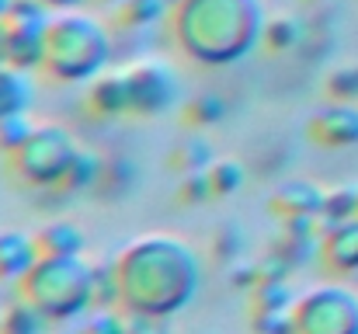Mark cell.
<instances>
[{"label": "cell", "mask_w": 358, "mask_h": 334, "mask_svg": "<svg viewBox=\"0 0 358 334\" xmlns=\"http://www.w3.org/2000/svg\"><path fill=\"white\" fill-rule=\"evenodd\" d=\"M112 268L125 314L174 317L202 289V258L174 233L136 237L112 258Z\"/></svg>", "instance_id": "6da1fadb"}, {"label": "cell", "mask_w": 358, "mask_h": 334, "mask_svg": "<svg viewBox=\"0 0 358 334\" xmlns=\"http://www.w3.org/2000/svg\"><path fill=\"white\" fill-rule=\"evenodd\" d=\"M268 14L261 0H174L167 14L181 56L199 67H234L261 49Z\"/></svg>", "instance_id": "7a4b0ae2"}, {"label": "cell", "mask_w": 358, "mask_h": 334, "mask_svg": "<svg viewBox=\"0 0 358 334\" xmlns=\"http://www.w3.org/2000/svg\"><path fill=\"white\" fill-rule=\"evenodd\" d=\"M115 56L112 32L84 14V11H66L52 14L49 32H45V60H42V77L52 84H91L108 70Z\"/></svg>", "instance_id": "3957f363"}, {"label": "cell", "mask_w": 358, "mask_h": 334, "mask_svg": "<svg viewBox=\"0 0 358 334\" xmlns=\"http://www.w3.org/2000/svg\"><path fill=\"white\" fill-rule=\"evenodd\" d=\"M17 296L35 303L52 324L84 317L94 307V265L77 258H38L17 282Z\"/></svg>", "instance_id": "277c9868"}, {"label": "cell", "mask_w": 358, "mask_h": 334, "mask_svg": "<svg viewBox=\"0 0 358 334\" xmlns=\"http://www.w3.org/2000/svg\"><path fill=\"white\" fill-rule=\"evenodd\" d=\"M77 150H80V143L66 125L38 122L31 129V136L3 160V171H7L10 181H17L21 188H31V192L59 188L73 157H77Z\"/></svg>", "instance_id": "5b68a950"}, {"label": "cell", "mask_w": 358, "mask_h": 334, "mask_svg": "<svg viewBox=\"0 0 358 334\" xmlns=\"http://www.w3.org/2000/svg\"><path fill=\"white\" fill-rule=\"evenodd\" d=\"M296 334H358V293L341 282H320L296 296Z\"/></svg>", "instance_id": "8992f818"}, {"label": "cell", "mask_w": 358, "mask_h": 334, "mask_svg": "<svg viewBox=\"0 0 358 334\" xmlns=\"http://www.w3.org/2000/svg\"><path fill=\"white\" fill-rule=\"evenodd\" d=\"M125 74L132 88V115L157 118L178 105V74L164 60H139Z\"/></svg>", "instance_id": "52a82bcc"}, {"label": "cell", "mask_w": 358, "mask_h": 334, "mask_svg": "<svg viewBox=\"0 0 358 334\" xmlns=\"http://www.w3.org/2000/svg\"><path fill=\"white\" fill-rule=\"evenodd\" d=\"M306 136L313 146L324 150H348L358 146V105L355 102H327L310 115Z\"/></svg>", "instance_id": "ba28073f"}, {"label": "cell", "mask_w": 358, "mask_h": 334, "mask_svg": "<svg viewBox=\"0 0 358 334\" xmlns=\"http://www.w3.org/2000/svg\"><path fill=\"white\" fill-rule=\"evenodd\" d=\"M317 261L331 275H355L358 272V216L320 230Z\"/></svg>", "instance_id": "9c48e42d"}, {"label": "cell", "mask_w": 358, "mask_h": 334, "mask_svg": "<svg viewBox=\"0 0 358 334\" xmlns=\"http://www.w3.org/2000/svg\"><path fill=\"white\" fill-rule=\"evenodd\" d=\"M324 188L306 181V178H289L275 188V195L268 199V213L275 220H320L324 209Z\"/></svg>", "instance_id": "30bf717a"}, {"label": "cell", "mask_w": 358, "mask_h": 334, "mask_svg": "<svg viewBox=\"0 0 358 334\" xmlns=\"http://www.w3.org/2000/svg\"><path fill=\"white\" fill-rule=\"evenodd\" d=\"M87 111L101 122H115L132 115V88H129V74H101L87 84Z\"/></svg>", "instance_id": "8fae6325"}, {"label": "cell", "mask_w": 358, "mask_h": 334, "mask_svg": "<svg viewBox=\"0 0 358 334\" xmlns=\"http://www.w3.org/2000/svg\"><path fill=\"white\" fill-rule=\"evenodd\" d=\"M38 258H77L87 251V233L73 220H49L35 230Z\"/></svg>", "instance_id": "7c38bea8"}, {"label": "cell", "mask_w": 358, "mask_h": 334, "mask_svg": "<svg viewBox=\"0 0 358 334\" xmlns=\"http://www.w3.org/2000/svg\"><path fill=\"white\" fill-rule=\"evenodd\" d=\"M31 105H35V74L3 63L0 67V122L14 115H28Z\"/></svg>", "instance_id": "4fadbf2b"}, {"label": "cell", "mask_w": 358, "mask_h": 334, "mask_svg": "<svg viewBox=\"0 0 358 334\" xmlns=\"http://www.w3.org/2000/svg\"><path fill=\"white\" fill-rule=\"evenodd\" d=\"M38 261L35 233L0 230V282H17Z\"/></svg>", "instance_id": "5bb4252c"}, {"label": "cell", "mask_w": 358, "mask_h": 334, "mask_svg": "<svg viewBox=\"0 0 358 334\" xmlns=\"http://www.w3.org/2000/svg\"><path fill=\"white\" fill-rule=\"evenodd\" d=\"M223 118H227V102H223V95H216V91H202V95L188 98V102L178 109V122H181V129H188V132H209V129L220 125Z\"/></svg>", "instance_id": "9a60e30c"}, {"label": "cell", "mask_w": 358, "mask_h": 334, "mask_svg": "<svg viewBox=\"0 0 358 334\" xmlns=\"http://www.w3.org/2000/svg\"><path fill=\"white\" fill-rule=\"evenodd\" d=\"M174 0H119L115 4V25L125 32H143L160 21H167Z\"/></svg>", "instance_id": "2e32d148"}, {"label": "cell", "mask_w": 358, "mask_h": 334, "mask_svg": "<svg viewBox=\"0 0 358 334\" xmlns=\"http://www.w3.org/2000/svg\"><path fill=\"white\" fill-rule=\"evenodd\" d=\"M49 331H52V321L35 303H28L24 296L10 300L0 310V334H49Z\"/></svg>", "instance_id": "e0dca14e"}, {"label": "cell", "mask_w": 358, "mask_h": 334, "mask_svg": "<svg viewBox=\"0 0 358 334\" xmlns=\"http://www.w3.org/2000/svg\"><path fill=\"white\" fill-rule=\"evenodd\" d=\"M306 39V25L292 14H275L268 18L264 25V35H261V49L271 53V56H285L292 49H299V42Z\"/></svg>", "instance_id": "ac0fdd59"}, {"label": "cell", "mask_w": 358, "mask_h": 334, "mask_svg": "<svg viewBox=\"0 0 358 334\" xmlns=\"http://www.w3.org/2000/svg\"><path fill=\"white\" fill-rule=\"evenodd\" d=\"M101 171H105V157L80 146L77 157H73V164H70V171H66V178H63V185H59L56 192H63V195H70V199H73V195H84V192L98 188Z\"/></svg>", "instance_id": "d6986e66"}, {"label": "cell", "mask_w": 358, "mask_h": 334, "mask_svg": "<svg viewBox=\"0 0 358 334\" xmlns=\"http://www.w3.org/2000/svg\"><path fill=\"white\" fill-rule=\"evenodd\" d=\"M213 160H216V153H213V146H209L206 132H192L188 139L174 143V150L167 153V164H171V171H178V174L206 171Z\"/></svg>", "instance_id": "ffe728a7"}, {"label": "cell", "mask_w": 358, "mask_h": 334, "mask_svg": "<svg viewBox=\"0 0 358 334\" xmlns=\"http://www.w3.org/2000/svg\"><path fill=\"white\" fill-rule=\"evenodd\" d=\"M209 181H213L216 199L237 195L240 188L247 185V167H243V160H237V157H216L209 164Z\"/></svg>", "instance_id": "44dd1931"}, {"label": "cell", "mask_w": 358, "mask_h": 334, "mask_svg": "<svg viewBox=\"0 0 358 334\" xmlns=\"http://www.w3.org/2000/svg\"><path fill=\"white\" fill-rule=\"evenodd\" d=\"M132 185H136V164L129 157H112V160H105V171H101V181L94 192H105V199H122V195H129Z\"/></svg>", "instance_id": "7402d4cb"}, {"label": "cell", "mask_w": 358, "mask_h": 334, "mask_svg": "<svg viewBox=\"0 0 358 334\" xmlns=\"http://www.w3.org/2000/svg\"><path fill=\"white\" fill-rule=\"evenodd\" d=\"M358 216V188L352 185H341V188H331L324 195V209H320V230L324 226H334L341 220H352Z\"/></svg>", "instance_id": "603a6c76"}, {"label": "cell", "mask_w": 358, "mask_h": 334, "mask_svg": "<svg viewBox=\"0 0 358 334\" xmlns=\"http://www.w3.org/2000/svg\"><path fill=\"white\" fill-rule=\"evenodd\" d=\"M292 307H296V296H292L285 279L257 282L250 289V310H292Z\"/></svg>", "instance_id": "cb8c5ba5"}, {"label": "cell", "mask_w": 358, "mask_h": 334, "mask_svg": "<svg viewBox=\"0 0 358 334\" xmlns=\"http://www.w3.org/2000/svg\"><path fill=\"white\" fill-rule=\"evenodd\" d=\"M209 199H216V192H213V181H209V167L206 171H192V174H181V185H178V202L181 206H202V202H209Z\"/></svg>", "instance_id": "d4e9b609"}, {"label": "cell", "mask_w": 358, "mask_h": 334, "mask_svg": "<svg viewBox=\"0 0 358 334\" xmlns=\"http://www.w3.org/2000/svg\"><path fill=\"white\" fill-rule=\"evenodd\" d=\"M209 251H213V261H220V265L237 261V254L243 251V230H240L237 223H223V226L213 233Z\"/></svg>", "instance_id": "484cf974"}, {"label": "cell", "mask_w": 358, "mask_h": 334, "mask_svg": "<svg viewBox=\"0 0 358 334\" xmlns=\"http://www.w3.org/2000/svg\"><path fill=\"white\" fill-rule=\"evenodd\" d=\"M31 129H35V122L28 118V115H14V118H3L0 122V157L7 160L28 136H31Z\"/></svg>", "instance_id": "4316f807"}, {"label": "cell", "mask_w": 358, "mask_h": 334, "mask_svg": "<svg viewBox=\"0 0 358 334\" xmlns=\"http://www.w3.org/2000/svg\"><path fill=\"white\" fill-rule=\"evenodd\" d=\"M125 310L108 307V310H91V317L84 321V328L77 334H125Z\"/></svg>", "instance_id": "83f0119b"}, {"label": "cell", "mask_w": 358, "mask_h": 334, "mask_svg": "<svg viewBox=\"0 0 358 334\" xmlns=\"http://www.w3.org/2000/svg\"><path fill=\"white\" fill-rule=\"evenodd\" d=\"M331 102H358V67H341L327 77Z\"/></svg>", "instance_id": "f1b7e54d"}, {"label": "cell", "mask_w": 358, "mask_h": 334, "mask_svg": "<svg viewBox=\"0 0 358 334\" xmlns=\"http://www.w3.org/2000/svg\"><path fill=\"white\" fill-rule=\"evenodd\" d=\"M125 334H174V331H171V317L129 314V317H125Z\"/></svg>", "instance_id": "f546056e"}, {"label": "cell", "mask_w": 358, "mask_h": 334, "mask_svg": "<svg viewBox=\"0 0 358 334\" xmlns=\"http://www.w3.org/2000/svg\"><path fill=\"white\" fill-rule=\"evenodd\" d=\"M38 4H45L52 14H66V11H84L87 0H38Z\"/></svg>", "instance_id": "4dcf8cb0"}, {"label": "cell", "mask_w": 358, "mask_h": 334, "mask_svg": "<svg viewBox=\"0 0 358 334\" xmlns=\"http://www.w3.org/2000/svg\"><path fill=\"white\" fill-rule=\"evenodd\" d=\"M3 39H7V32H3V21H0V67L7 63V53H3Z\"/></svg>", "instance_id": "1f68e13d"}, {"label": "cell", "mask_w": 358, "mask_h": 334, "mask_svg": "<svg viewBox=\"0 0 358 334\" xmlns=\"http://www.w3.org/2000/svg\"><path fill=\"white\" fill-rule=\"evenodd\" d=\"M10 7H14V0H0V21L10 14Z\"/></svg>", "instance_id": "d6a6232c"}, {"label": "cell", "mask_w": 358, "mask_h": 334, "mask_svg": "<svg viewBox=\"0 0 358 334\" xmlns=\"http://www.w3.org/2000/svg\"><path fill=\"white\" fill-rule=\"evenodd\" d=\"M306 4H324V0H306Z\"/></svg>", "instance_id": "836d02e7"}, {"label": "cell", "mask_w": 358, "mask_h": 334, "mask_svg": "<svg viewBox=\"0 0 358 334\" xmlns=\"http://www.w3.org/2000/svg\"><path fill=\"white\" fill-rule=\"evenodd\" d=\"M101 4H119V0H101Z\"/></svg>", "instance_id": "e575fe53"}]
</instances>
